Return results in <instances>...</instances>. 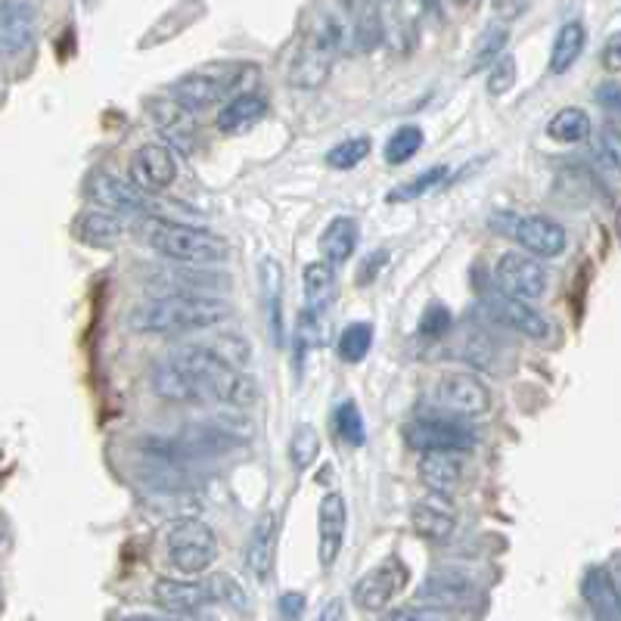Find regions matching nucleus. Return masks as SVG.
I'll use <instances>...</instances> for the list:
<instances>
[{
    "label": "nucleus",
    "instance_id": "nucleus-1",
    "mask_svg": "<svg viewBox=\"0 0 621 621\" xmlns=\"http://www.w3.org/2000/svg\"><path fill=\"white\" fill-rule=\"evenodd\" d=\"M225 317H230V302L221 295L159 293L138 302L128 314V324L134 333L165 336V333H190V329L199 333L218 327Z\"/></svg>",
    "mask_w": 621,
    "mask_h": 621
},
{
    "label": "nucleus",
    "instance_id": "nucleus-2",
    "mask_svg": "<svg viewBox=\"0 0 621 621\" xmlns=\"http://www.w3.org/2000/svg\"><path fill=\"white\" fill-rule=\"evenodd\" d=\"M140 237L153 252L174 264H215V261L227 259V242L203 227L146 218L140 225Z\"/></svg>",
    "mask_w": 621,
    "mask_h": 621
},
{
    "label": "nucleus",
    "instance_id": "nucleus-3",
    "mask_svg": "<svg viewBox=\"0 0 621 621\" xmlns=\"http://www.w3.org/2000/svg\"><path fill=\"white\" fill-rule=\"evenodd\" d=\"M494 230H501L506 240H513L529 255L547 261L559 259L569 246V233L559 221L547 215H494Z\"/></svg>",
    "mask_w": 621,
    "mask_h": 621
},
{
    "label": "nucleus",
    "instance_id": "nucleus-4",
    "mask_svg": "<svg viewBox=\"0 0 621 621\" xmlns=\"http://www.w3.org/2000/svg\"><path fill=\"white\" fill-rule=\"evenodd\" d=\"M246 69H249V66H237V63H218V66L193 69L174 81L172 97L184 106V109H190L193 116H196V112H206L211 106L221 103L227 94L240 85Z\"/></svg>",
    "mask_w": 621,
    "mask_h": 621
},
{
    "label": "nucleus",
    "instance_id": "nucleus-5",
    "mask_svg": "<svg viewBox=\"0 0 621 621\" xmlns=\"http://www.w3.org/2000/svg\"><path fill=\"white\" fill-rule=\"evenodd\" d=\"M165 551L177 571L203 575L218 559V537L199 519H181L165 535Z\"/></svg>",
    "mask_w": 621,
    "mask_h": 621
},
{
    "label": "nucleus",
    "instance_id": "nucleus-6",
    "mask_svg": "<svg viewBox=\"0 0 621 621\" xmlns=\"http://www.w3.org/2000/svg\"><path fill=\"white\" fill-rule=\"evenodd\" d=\"M432 404L438 411L454 416H464V420H476L491 411V392L476 373L469 370H448L442 373L438 380L432 382Z\"/></svg>",
    "mask_w": 621,
    "mask_h": 621
},
{
    "label": "nucleus",
    "instance_id": "nucleus-7",
    "mask_svg": "<svg viewBox=\"0 0 621 621\" xmlns=\"http://www.w3.org/2000/svg\"><path fill=\"white\" fill-rule=\"evenodd\" d=\"M479 317H484L488 324L494 327L510 329L516 336H525V339H535V342H544L551 339V320L541 314L537 308H532V302H522V298H513V295H482L479 298Z\"/></svg>",
    "mask_w": 621,
    "mask_h": 621
},
{
    "label": "nucleus",
    "instance_id": "nucleus-8",
    "mask_svg": "<svg viewBox=\"0 0 621 621\" xmlns=\"http://www.w3.org/2000/svg\"><path fill=\"white\" fill-rule=\"evenodd\" d=\"M494 283L503 295H513L522 302H537L547 293V268L541 259L529 255V252H503L501 259L494 261Z\"/></svg>",
    "mask_w": 621,
    "mask_h": 621
},
{
    "label": "nucleus",
    "instance_id": "nucleus-9",
    "mask_svg": "<svg viewBox=\"0 0 621 621\" xmlns=\"http://www.w3.org/2000/svg\"><path fill=\"white\" fill-rule=\"evenodd\" d=\"M146 116L153 121L162 143L181 155H193L199 146V124L190 109L177 103L174 97H155L146 103Z\"/></svg>",
    "mask_w": 621,
    "mask_h": 621
},
{
    "label": "nucleus",
    "instance_id": "nucleus-10",
    "mask_svg": "<svg viewBox=\"0 0 621 621\" xmlns=\"http://www.w3.org/2000/svg\"><path fill=\"white\" fill-rule=\"evenodd\" d=\"M87 196L100 208L119 211L128 218H146L150 215V199L153 193H143L128 177H119L112 172H94L87 177Z\"/></svg>",
    "mask_w": 621,
    "mask_h": 621
},
{
    "label": "nucleus",
    "instance_id": "nucleus-11",
    "mask_svg": "<svg viewBox=\"0 0 621 621\" xmlns=\"http://www.w3.org/2000/svg\"><path fill=\"white\" fill-rule=\"evenodd\" d=\"M407 581H411V569L397 556H389V559H382L377 569L367 571L361 581L355 585L351 600L363 612H380V609H385L407 587Z\"/></svg>",
    "mask_w": 621,
    "mask_h": 621
},
{
    "label": "nucleus",
    "instance_id": "nucleus-12",
    "mask_svg": "<svg viewBox=\"0 0 621 621\" xmlns=\"http://www.w3.org/2000/svg\"><path fill=\"white\" fill-rule=\"evenodd\" d=\"M404 442L414 450H469L476 445V432L457 420H411L404 426Z\"/></svg>",
    "mask_w": 621,
    "mask_h": 621
},
{
    "label": "nucleus",
    "instance_id": "nucleus-13",
    "mask_svg": "<svg viewBox=\"0 0 621 621\" xmlns=\"http://www.w3.org/2000/svg\"><path fill=\"white\" fill-rule=\"evenodd\" d=\"M143 280L153 286L155 293H184V295H218V290H227L230 280L218 271L206 268H168V264H153Z\"/></svg>",
    "mask_w": 621,
    "mask_h": 621
},
{
    "label": "nucleus",
    "instance_id": "nucleus-14",
    "mask_svg": "<svg viewBox=\"0 0 621 621\" xmlns=\"http://www.w3.org/2000/svg\"><path fill=\"white\" fill-rule=\"evenodd\" d=\"M131 181L143 193H162L177 181V155L165 143H143L131 153Z\"/></svg>",
    "mask_w": 621,
    "mask_h": 621
},
{
    "label": "nucleus",
    "instance_id": "nucleus-15",
    "mask_svg": "<svg viewBox=\"0 0 621 621\" xmlns=\"http://www.w3.org/2000/svg\"><path fill=\"white\" fill-rule=\"evenodd\" d=\"M346 529H348V503L342 494L327 491L320 510H317V556H320V566L333 569L342 544H346Z\"/></svg>",
    "mask_w": 621,
    "mask_h": 621
},
{
    "label": "nucleus",
    "instance_id": "nucleus-16",
    "mask_svg": "<svg viewBox=\"0 0 621 621\" xmlns=\"http://www.w3.org/2000/svg\"><path fill=\"white\" fill-rule=\"evenodd\" d=\"M420 479L429 484L432 494H457L466 479V450H423Z\"/></svg>",
    "mask_w": 621,
    "mask_h": 621
},
{
    "label": "nucleus",
    "instance_id": "nucleus-17",
    "mask_svg": "<svg viewBox=\"0 0 621 621\" xmlns=\"http://www.w3.org/2000/svg\"><path fill=\"white\" fill-rule=\"evenodd\" d=\"M35 41V7L29 0H0V56H19Z\"/></svg>",
    "mask_w": 621,
    "mask_h": 621
},
{
    "label": "nucleus",
    "instance_id": "nucleus-18",
    "mask_svg": "<svg viewBox=\"0 0 621 621\" xmlns=\"http://www.w3.org/2000/svg\"><path fill=\"white\" fill-rule=\"evenodd\" d=\"M131 233V218L109 211V208H90L81 211L75 221V240L85 242L90 249H112Z\"/></svg>",
    "mask_w": 621,
    "mask_h": 621
},
{
    "label": "nucleus",
    "instance_id": "nucleus-19",
    "mask_svg": "<svg viewBox=\"0 0 621 621\" xmlns=\"http://www.w3.org/2000/svg\"><path fill=\"white\" fill-rule=\"evenodd\" d=\"M153 392L162 401H172V404H190V401H199V397H206L203 392V385L199 380L193 377V370H187L184 363L177 361V358H165V361H159L153 367Z\"/></svg>",
    "mask_w": 621,
    "mask_h": 621
},
{
    "label": "nucleus",
    "instance_id": "nucleus-20",
    "mask_svg": "<svg viewBox=\"0 0 621 621\" xmlns=\"http://www.w3.org/2000/svg\"><path fill=\"white\" fill-rule=\"evenodd\" d=\"M416 597L423 600V606L454 609V606H466L476 597V585H472V578H466L464 571H432L429 578L420 585Z\"/></svg>",
    "mask_w": 621,
    "mask_h": 621
},
{
    "label": "nucleus",
    "instance_id": "nucleus-21",
    "mask_svg": "<svg viewBox=\"0 0 621 621\" xmlns=\"http://www.w3.org/2000/svg\"><path fill=\"white\" fill-rule=\"evenodd\" d=\"M411 529H414L423 541L445 544V541H450V535H454V529H457V516H454L450 503L445 501L442 494H435V498L414 503V510H411Z\"/></svg>",
    "mask_w": 621,
    "mask_h": 621
},
{
    "label": "nucleus",
    "instance_id": "nucleus-22",
    "mask_svg": "<svg viewBox=\"0 0 621 621\" xmlns=\"http://www.w3.org/2000/svg\"><path fill=\"white\" fill-rule=\"evenodd\" d=\"M153 600L162 606L165 612L187 615V612H199L203 606L211 603V590H208V585H199V581L159 578L153 587Z\"/></svg>",
    "mask_w": 621,
    "mask_h": 621
},
{
    "label": "nucleus",
    "instance_id": "nucleus-23",
    "mask_svg": "<svg viewBox=\"0 0 621 621\" xmlns=\"http://www.w3.org/2000/svg\"><path fill=\"white\" fill-rule=\"evenodd\" d=\"M581 597L590 606V612L600 621H621V600L619 587L612 571L603 566H590L585 571V581H581Z\"/></svg>",
    "mask_w": 621,
    "mask_h": 621
},
{
    "label": "nucleus",
    "instance_id": "nucleus-24",
    "mask_svg": "<svg viewBox=\"0 0 621 621\" xmlns=\"http://www.w3.org/2000/svg\"><path fill=\"white\" fill-rule=\"evenodd\" d=\"M276 513L274 510H268V513H261L259 522H255V529H252V535H249V544H246V566L249 571L264 581L268 575H271V563H274V544H276Z\"/></svg>",
    "mask_w": 621,
    "mask_h": 621
},
{
    "label": "nucleus",
    "instance_id": "nucleus-25",
    "mask_svg": "<svg viewBox=\"0 0 621 621\" xmlns=\"http://www.w3.org/2000/svg\"><path fill=\"white\" fill-rule=\"evenodd\" d=\"M358 242H361V227H358L355 218H348V215L333 218L327 230H324V237H320L324 261H329L333 268H336V264H346V261L355 255Z\"/></svg>",
    "mask_w": 621,
    "mask_h": 621
},
{
    "label": "nucleus",
    "instance_id": "nucleus-26",
    "mask_svg": "<svg viewBox=\"0 0 621 621\" xmlns=\"http://www.w3.org/2000/svg\"><path fill=\"white\" fill-rule=\"evenodd\" d=\"M264 112H268V100L261 97V94H237L230 103L221 109V116H218V128L227 131V134H233V131H246V128H252L255 121L264 119Z\"/></svg>",
    "mask_w": 621,
    "mask_h": 621
},
{
    "label": "nucleus",
    "instance_id": "nucleus-27",
    "mask_svg": "<svg viewBox=\"0 0 621 621\" xmlns=\"http://www.w3.org/2000/svg\"><path fill=\"white\" fill-rule=\"evenodd\" d=\"M585 41H587V32L581 22H566V25L556 32L551 51L553 75H566V72L578 63V56L585 53Z\"/></svg>",
    "mask_w": 621,
    "mask_h": 621
},
{
    "label": "nucleus",
    "instance_id": "nucleus-28",
    "mask_svg": "<svg viewBox=\"0 0 621 621\" xmlns=\"http://www.w3.org/2000/svg\"><path fill=\"white\" fill-rule=\"evenodd\" d=\"M302 283H305V298H308V310L320 314L333 302L336 295V268L329 261H310L302 274Z\"/></svg>",
    "mask_w": 621,
    "mask_h": 621
},
{
    "label": "nucleus",
    "instance_id": "nucleus-29",
    "mask_svg": "<svg viewBox=\"0 0 621 621\" xmlns=\"http://www.w3.org/2000/svg\"><path fill=\"white\" fill-rule=\"evenodd\" d=\"M450 181V165H432L423 174H416L411 181H404L401 187L389 193V203H411V199H420L426 193H435L438 187H445Z\"/></svg>",
    "mask_w": 621,
    "mask_h": 621
},
{
    "label": "nucleus",
    "instance_id": "nucleus-30",
    "mask_svg": "<svg viewBox=\"0 0 621 621\" xmlns=\"http://www.w3.org/2000/svg\"><path fill=\"white\" fill-rule=\"evenodd\" d=\"M547 134L553 140H559V143H581V140L590 138V119H587L585 109L566 106V109H559L551 119Z\"/></svg>",
    "mask_w": 621,
    "mask_h": 621
},
{
    "label": "nucleus",
    "instance_id": "nucleus-31",
    "mask_svg": "<svg viewBox=\"0 0 621 621\" xmlns=\"http://www.w3.org/2000/svg\"><path fill=\"white\" fill-rule=\"evenodd\" d=\"M203 346L211 348L218 358L237 370H246L249 361H252V348H249V339L246 336H237V333H218L211 339H203Z\"/></svg>",
    "mask_w": 621,
    "mask_h": 621
},
{
    "label": "nucleus",
    "instance_id": "nucleus-32",
    "mask_svg": "<svg viewBox=\"0 0 621 621\" xmlns=\"http://www.w3.org/2000/svg\"><path fill=\"white\" fill-rule=\"evenodd\" d=\"M370 346H373V327L370 324H351V327L342 329L336 351L346 363H361L370 355Z\"/></svg>",
    "mask_w": 621,
    "mask_h": 621
},
{
    "label": "nucleus",
    "instance_id": "nucleus-33",
    "mask_svg": "<svg viewBox=\"0 0 621 621\" xmlns=\"http://www.w3.org/2000/svg\"><path fill=\"white\" fill-rule=\"evenodd\" d=\"M420 146H423V131L416 124H404L385 143V162L389 165H404V162H411L420 153Z\"/></svg>",
    "mask_w": 621,
    "mask_h": 621
},
{
    "label": "nucleus",
    "instance_id": "nucleus-34",
    "mask_svg": "<svg viewBox=\"0 0 621 621\" xmlns=\"http://www.w3.org/2000/svg\"><path fill=\"white\" fill-rule=\"evenodd\" d=\"M370 146H373V140L370 138L342 140V143H336L327 153V165L329 168H336V172H351V168H358L363 159L370 155Z\"/></svg>",
    "mask_w": 621,
    "mask_h": 621
},
{
    "label": "nucleus",
    "instance_id": "nucleus-35",
    "mask_svg": "<svg viewBox=\"0 0 621 621\" xmlns=\"http://www.w3.org/2000/svg\"><path fill=\"white\" fill-rule=\"evenodd\" d=\"M261 283H264V302L271 305V324H274V336L283 339V317H280V293H283V274L274 259L261 264Z\"/></svg>",
    "mask_w": 621,
    "mask_h": 621
},
{
    "label": "nucleus",
    "instance_id": "nucleus-36",
    "mask_svg": "<svg viewBox=\"0 0 621 621\" xmlns=\"http://www.w3.org/2000/svg\"><path fill=\"white\" fill-rule=\"evenodd\" d=\"M317 454H320V435H317V429L314 426H298V429L293 432V438H290V460H293V466L302 472V469H308L314 460H317Z\"/></svg>",
    "mask_w": 621,
    "mask_h": 621
},
{
    "label": "nucleus",
    "instance_id": "nucleus-37",
    "mask_svg": "<svg viewBox=\"0 0 621 621\" xmlns=\"http://www.w3.org/2000/svg\"><path fill=\"white\" fill-rule=\"evenodd\" d=\"M336 435H339L346 445H351V448H361L363 442H367L363 416L355 401H346V404L336 407Z\"/></svg>",
    "mask_w": 621,
    "mask_h": 621
},
{
    "label": "nucleus",
    "instance_id": "nucleus-38",
    "mask_svg": "<svg viewBox=\"0 0 621 621\" xmlns=\"http://www.w3.org/2000/svg\"><path fill=\"white\" fill-rule=\"evenodd\" d=\"M593 153H597V159H600L606 168H609V172L615 174V177L621 181V131L619 128H612V124L600 128L597 143H593Z\"/></svg>",
    "mask_w": 621,
    "mask_h": 621
},
{
    "label": "nucleus",
    "instance_id": "nucleus-39",
    "mask_svg": "<svg viewBox=\"0 0 621 621\" xmlns=\"http://www.w3.org/2000/svg\"><path fill=\"white\" fill-rule=\"evenodd\" d=\"M519 78V63L516 56H498L491 63V72H488V94L491 97H503L510 87L516 85Z\"/></svg>",
    "mask_w": 621,
    "mask_h": 621
},
{
    "label": "nucleus",
    "instance_id": "nucleus-40",
    "mask_svg": "<svg viewBox=\"0 0 621 621\" xmlns=\"http://www.w3.org/2000/svg\"><path fill=\"white\" fill-rule=\"evenodd\" d=\"M208 590H211V600H225V603H230L233 609H246V606H249L246 603V590H242V587L237 585V578H230V575H215Z\"/></svg>",
    "mask_w": 621,
    "mask_h": 621
},
{
    "label": "nucleus",
    "instance_id": "nucleus-41",
    "mask_svg": "<svg viewBox=\"0 0 621 621\" xmlns=\"http://www.w3.org/2000/svg\"><path fill=\"white\" fill-rule=\"evenodd\" d=\"M510 41V32L506 29H491L488 35L479 41V51H476V59H472V69H482L488 63H494V56H501L503 44Z\"/></svg>",
    "mask_w": 621,
    "mask_h": 621
},
{
    "label": "nucleus",
    "instance_id": "nucleus-42",
    "mask_svg": "<svg viewBox=\"0 0 621 621\" xmlns=\"http://www.w3.org/2000/svg\"><path fill=\"white\" fill-rule=\"evenodd\" d=\"M389 621H450V615L445 609H435V606H407V609L392 612Z\"/></svg>",
    "mask_w": 621,
    "mask_h": 621
},
{
    "label": "nucleus",
    "instance_id": "nucleus-43",
    "mask_svg": "<svg viewBox=\"0 0 621 621\" xmlns=\"http://www.w3.org/2000/svg\"><path fill=\"white\" fill-rule=\"evenodd\" d=\"M448 327H450V310L435 305V308L426 310V317H423V324H420V333L435 339V336H442Z\"/></svg>",
    "mask_w": 621,
    "mask_h": 621
},
{
    "label": "nucleus",
    "instance_id": "nucleus-44",
    "mask_svg": "<svg viewBox=\"0 0 621 621\" xmlns=\"http://www.w3.org/2000/svg\"><path fill=\"white\" fill-rule=\"evenodd\" d=\"M276 609H280V619L283 621H298L305 615V597L302 593H283Z\"/></svg>",
    "mask_w": 621,
    "mask_h": 621
},
{
    "label": "nucleus",
    "instance_id": "nucleus-45",
    "mask_svg": "<svg viewBox=\"0 0 621 621\" xmlns=\"http://www.w3.org/2000/svg\"><path fill=\"white\" fill-rule=\"evenodd\" d=\"M603 66L609 72H621V32H615V35L606 41Z\"/></svg>",
    "mask_w": 621,
    "mask_h": 621
},
{
    "label": "nucleus",
    "instance_id": "nucleus-46",
    "mask_svg": "<svg viewBox=\"0 0 621 621\" xmlns=\"http://www.w3.org/2000/svg\"><path fill=\"white\" fill-rule=\"evenodd\" d=\"M597 103L606 106L609 112H621V85H603L597 90Z\"/></svg>",
    "mask_w": 621,
    "mask_h": 621
},
{
    "label": "nucleus",
    "instance_id": "nucleus-47",
    "mask_svg": "<svg viewBox=\"0 0 621 621\" xmlns=\"http://www.w3.org/2000/svg\"><path fill=\"white\" fill-rule=\"evenodd\" d=\"M342 615H346V609H342V600H329V603L320 609L317 621H342Z\"/></svg>",
    "mask_w": 621,
    "mask_h": 621
},
{
    "label": "nucleus",
    "instance_id": "nucleus-48",
    "mask_svg": "<svg viewBox=\"0 0 621 621\" xmlns=\"http://www.w3.org/2000/svg\"><path fill=\"white\" fill-rule=\"evenodd\" d=\"M457 10H464V13H472V10H479L482 7V0H450Z\"/></svg>",
    "mask_w": 621,
    "mask_h": 621
},
{
    "label": "nucleus",
    "instance_id": "nucleus-49",
    "mask_svg": "<svg viewBox=\"0 0 621 621\" xmlns=\"http://www.w3.org/2000/svg\"><path fill=\"white\" fill-rule=\"evenodd\" d=\"M348 10L355 13V10H363V7H380V0H342Z\"/></svg>",
    "mask_w": 621,
    "mask_h": 621
},
{
    "label": "nucleus",
    "instance_id": "nucleus-50",
    "mask_svg": "<svg viewBox=\"0 0 621 621\" xmlns=\"http://www.w3.org/2000/svg\"><path fill=\"white\" fill-rule=\"evenodd\" d=\"M420 7H423L426 13H438V7H442V0H420Z\"/></svg>",
    "mask_w": 621,
    "mask_h": 621
},
{
    "label": "nucleus",
    "instance_id": "nucleus-51",
    "mask_svg": "<svg viewBox=\"0 0 621 621\" xmlns=\"http://www.w3.org/2000/svg\"><path fill=\"white\" fill-rule=\"evenodd\" d=\"M124 621H177V619H162V615H128Z\"/></svg>",
    "mask_w": 621,
    "mask_h": 621
},
{
    "label": "nucleus",
    "instance_id": "nucleus-52",
    "mask_svg": "<svg viewBox=\"0 0 621 621\" xmlns=\"http://www.w3.org/2000/svg\"><path fill=\"white\" fill-rule=\"evenodd\" d=\"M615 233H619V240H621V206L615 208Z\"/></svg>",
    "mask_w": 621,
    "mask_h": 621
},
{
    "label": "nucleus",
    "instance_id": "nucleus-53",
    "mask_svg": "<svg viewBox=\"0 0 621 621\" xmlns=\"http://www.w3.org/2000/svg\"><path fill=\"white\" fill-rule=\"evenodd\" d=\"M615 587H619V600H621V575H619V578H615Z\"/></svg>",
    "mask_w": 621,
    "mask_h": 621
},
{
    "label": "nucleus",
    "instance_id": "nucleus-54",
    "mask_svg": "<svg viewBox=\"0 0 621 621\" xmlns=\"http://www.w3.org/2000/svg\"><path fill=\"white\" fill-rule=\"evenodd\" d=\"M380 3H397V0H380Z\"/></svg>",
    "mask_w": 621,
    "mask_h": 621
}]
</instances>
